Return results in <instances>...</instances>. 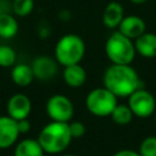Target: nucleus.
Masks as SVG:
<instances>
[{"label":"nucleus","instance_id":"423d86ee","mask_svg":"<svg viewBox=\"0 0 156 156\" xmlns=\"http://www.w3.org/2000/svg\"><path fill=\"white\" fill-rule=\"evenodd\" d=\"M128 106L130 107L134 116L139 118H146L155 113L156 100L149 90L141 87L128 96Z\"/></svg>","mask_w":156,"mask_h":156},{"label":"nucleus","instance_id":"9b49d317","mask_svg":"<svg viewBox=\"0 0 156 156\" xmlns=\"http://www.w3.org/2000/svg\"><path fill=\"white\" fill-rule=\"evenodd\" d=\"M117 30H119L126 37L135 40L143 33L146 32V23L145 21L136 15H126L119 23Z\"/></svg>","mask_w":156,"mask_h":156},{"label":"nucleus","instance_id":"f03ea898","mask_svg":"<svg viewBox=\"0 0 156 156\" xmlns=\"http://www.w3.org/2000/svg\"><path fill=\"white\" fill-rule=\"evenodd\" d=\"M68 122L51 121L43 127L38 135V141L46 154L63 152L72 141Z\"/></svg>","mask_w":156,"mask_h":156},{"label":"nucleus","instance_id":"9d476101","mask_svg":"<svg viewBox=\"0 0 156 156\" xmlns=\"http://www.w3.org/2000/svg\"><path fill=\"white\" fill-rule=\"evenodd\" d=\"M57 61L46 55H41L34 58L32 62V69L34 78L39 80H49L57 73Z\"/></svg>","mask_w":156,"mask_h":156},{"label":"nucleus","instance_id":"39448f33","mask_svg":"<svg viewBox=\"0 0 156 156\" xmlns=\"http://www.w3.org/2000/svg\"><path fill=\"white\" fill-rule=\"evenodd\" d=\"M117 104V96L105 87L93 89L85 99L88 111L96 117L110 116Z\"/></svg>","mask_w":156,"mask_h":156},{"label":"nucleus","instance_id":"2eb2a0df","mask_svg":"<svg viewBox=\"0 0 156 156\" xmlns=\"http://www.w3.org/2000/svg\"><path fill=\"white\" fill-rule=\"evenodd\" d=\"M11 79L18 87H27L34 79V73L32 66L27 63H18L12 67L11 71Z\"/></svg>","mask_w":156,"mask_h":156},{"label":"nucleus","instance_id":"4468645a","mask_svg":"<svg viewBox=\"0 0 156 156\" xmlns=\"http://www.w3.org/2000/svg\"><path fill=\"white\" fill-rule=\"evenodd\" d=\"M62 77L65 83L71 88H79L87 80V71L80 63L65 66Z\"/></svg>","mask_w":156,"mask_h":156},{"label":"nucleus","instance_id":"4be33fe9","mask_svg":"<svg viewBox=\"0 0 156 156\" xmlns=\"http://www.w3.org/2000/svg\"><path fill=\"white\" fill-rule=\"evenodd\" d=\"M68 126H69V132H71V135L73 139L74 138H82L87 132L84 123L80 121L71 122V123H68Z\"/></svg>","mask_w":156,"mask_h":156},{"label":"nucleus","instance_id":"f3484780","mask_svg":"<svg viewBox=\"0 0 156 156\" xmlns=\"http://www.w3.org/2000/svg\"><path fill=\"white\" fill-rule=\"evenodd\" d=\"M18 33V22L10 13H0V38L11 39Z\"/></svg>","mask_w":156,"mask_h":156},{"label":"nucleus","instance_id":"1a4fd4ad","mask_svg":"<svg viewBox=\"0 0 156 156\" xmlns=\"http://www.w3.org/2000/svg\"><path fill=\"white\" fill-rule=\"evenodd\" d=\"M20 134L16 119L9 115L0 116V149L11 147L17 141Z\"/></svg>","mask_w":156,"mask_h":156},{"label":"nucleus","instance_id":"5701e85b","mask_svg":"<svg viewBox=\"0 0 156 156\" xmlns=\"http://www.w3.org/2000/svg\"><path fill=\"white\" fill-rule=\"evenodd\" d=\"M17 126H18V130L21 134H26L30 130V122L28 121V118H23L17 121Z\"/></svg>","mask_w":156,"mask_h":156},{"label":"nucleus","instance_id":"a878e982","mask_svg":"<svg viewBox=\"0 0 156 156\" xmlns=\"http://www.w3.org/2000/svg\"><path fill=\"white\" fill-rule=\"evenodd\" d=\"M61 156H76V155H72V154H66V155H61Z\"/></svg>","mask_w":156,"mask_h":156},{"label":"nucleus","instance_id":"aec40b11","mask_svg":"<svg viewBox=\"0 0 156 156\" xmlns=\"http://www.w3.org/2000/svg\"><path fill=\"white\" fill-rule=\"evenodd\" d=\"M16 62V51L10 45H0V67H12Z\"/></svg>","mask_w":156,"mask_h":156},{"label":"nucleus","instance_id":"6e6552de","mask_svg":"<svg viewBox=\"0 0 156 156\" xmlns=\"http://www.w3.org/2000/svg\"><path fill=\"white\" fill-rule=\"evenodd\" d=\"M32 111V102L26 94H13L7 101V115L16 121L28 118Z\"/></svg>","mask_w":156,"mask_h":156},{"label":"nucleus","instance_id":"393cba45","mask_svg":"<svg viewBox=\"0 0 156 156\" xmlns=\"http://www.w3.org/2000/svg\"><path fill=\"white\" fill-rule=\"evenodd\" d=\"M132 4H135V5H143L145 2H147L149 0H129Z\"/></svg>","mask_w":156,"mask_h":156},{"label":"nucleus","instance_id":"f8f14e48","mask_svg":"<svg viewBox=\"0 0 156 156\" xmlns=\"http://www.w3.org/2000/svg\"><path fill=\"white\" fill-rule=\"evenodd\" d=\"M124 16L123 5L118 1H110L102 11V24L108 29H117Z\"/></svg>","mask_w":156,"mask_h":156},{"label":"nucleus","instance_id":"dca6fc26","mask_svg":"<svg viewBox=\"0 0 156 156\" xmlns=\"http://www.w3.org/2000/svg\"><path fill=\"white\" fill-rule=\"evenodd\" d=\"M44 154L38 139H24L16 145L13 156H44Z\"/></svg>","mask_w":156,"mask_h":156},{"label":"nucleus","instance_id":"f257e3e1","mask_svg":"<svg viewBox=\"0 0 156 156\" xmlns=\"http://www.w3.org/2000/svg\"><path fill=\"white\" fill-rule=\"evenodd\" d=\"M104 87L117 98H128L136 89L141 88L139 74L130 65L112 63L104 73Z\"/></svg>","mask_w":156,"mask_h":156},{"label":"nucleus","instance_id":"0eeeda50","mask_svg":"<svg viewBox=\"0 0 156 156\" xmlns=\"http://www.w3.org/2000/svg\"><path fill=\"white\" fill-rule=\"evenodd\" d=\"M46 113L51 121L69 122L74 113V107L69 98L63 94H55L46 101Z\"/></svg>","mask_w":156,"mask_h":156},{"label":"nucleus","instance_id":"a211bd4d","mask_svg":"<svg viewBox=\"0 0 156 156\" xmlns=\"http://www.w3.org/2000/svg\"><path fill=\"white\" fill-rule=\"evenodd\" d=\"M110 116L115 123H117L119 126H124V124H128L133 119L134 113L132 112V110L128 105L117 104Z\"/></svg>","mask_w":156,"mask_h":156},{"label":"nucleus","instance_id":"6ab92c4d","mask_svg":"<svg viewBox=\"0 0 156 156\" xmlns=\"http://www.w3.org/2000/svg\"><path fill=\"white\" fill-rule=\"evenodd\" d=\"M35 0H13L12 1V11L17 17L29 16L34 10Z\"/></svg>","mask_w":156,"mask_h":156},{"label":"nucleus","instance_id":"20e7f679","mask_svg":"<svg viewBox=\"0 0 156 156\" xmlns=\"http://www.w3.org/2000/svg\"><path fill=\"white\" fill-rule=\"evenodd\" d=\"M55 58L61 66L79 63L85 54L84 40L74 33L62 35L55 45Z\"/></svg>","mask_w":156,"mask_h":156},{"label":"nucleus","instance_id":"412c9836","mask_svg":"<svg viewBox=\"0 0 156 156\" xmlns=\"http://www.w3.org/2000/svg\"><path fill=\"white\" fill-rule=\"evenodd\" d=\"M140 156H156V136L149 135L140 143L139 146Z\"/></svg>","mask_w":156,"mask_h":156},{"label":"nucleus","instance_id":"b1692460","mask_svg":"<svg viewBox=\"0 0 156 156\" xmlns=\"http://www.w3.org/2000/svg\"><path fill=\"white\" fill-rule=\"evenodd\" d=\"M113 156H140L139 151H134L130 149H124V150H119L116 154H113Z\"/></svg>","mask_w":156,"mask_h":156},{"label":"nucleus","instance_id":"7ed1b4c3","mask_svg":"<svg viewBox=\"0 0 156 156\" xmlns=\"http://www.w3.org/2000/svg\"><path fill=\"white\" fill-rule=\"evenodd\" d=\"M105 54L112 63L130 65L136 55L134 40L116 30L105 43Z\"/></svg>","mask_w":156,"mask_h":156},{"label":"nucleus","instance_id":"ddd939ff","mask_svg":"<svg viewBox=\"0 0 156 156\" xmlns=\"http://www.w3.org/2000/svg\"><path fill=\"white\" fill-rule=\"evenodd\" d=\"M136 54L145 58L156 57V34L145 32L134 40Z\"/></svg>","mask_w":156,"mask_h":156},{"label":"nucleus","instance_id":"bb28decb","mask_svg":"<svg viewBox=\"0 0 156 156\" xmlns=\"http://www.w3.org/2000/svg\"><path fill=\"white\" fill-rule=\"evenodd\" d=\"M155 123H156V111H155Z\"/></svg>","mask_w":156,"mask_h":156}]
</instances>
